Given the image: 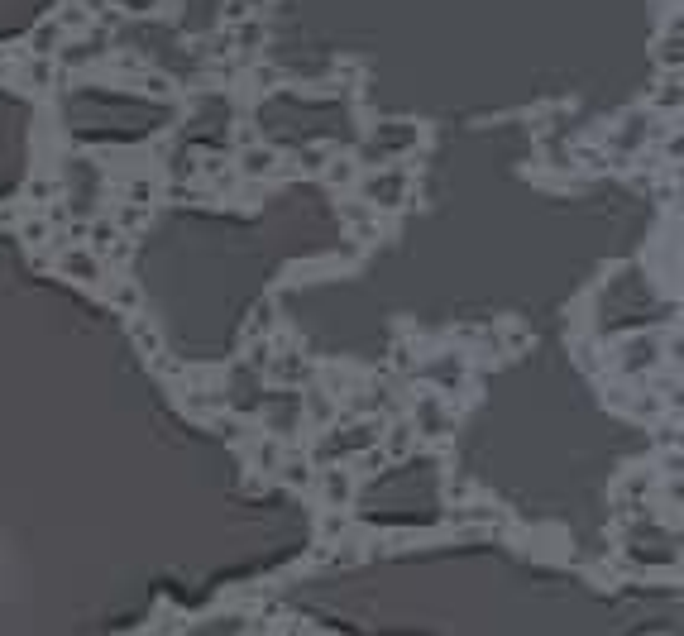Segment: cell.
I'll use <instances>...</instances> for the list:
<instances>
[{
  "instance_id": "cell-10",
  "label": "cell",
  "mask_w": 684,
  "mask_h": 636,
  "mask_svg": "<svg viewBox=\"0 0 684 636\" xmlns=\"http://www.w3.org/2000/svg\"><path fill=\"white\" fill-rule=\"evenodd\" d=\"M350 177H354L350 163H335V168H331V182H350Z\"/></svg>"
},
{
  "instance_id": "cell-6",
  "label": "cell",
  "mask_w": 684,
  "mask_h": 636,
  "mask_svg": "<svg viewBox=\"0 0 684 636\" xmlns=\"http://www.w3.org/2000/svg\"><path fill=\"white\" fill-rule=\"evenodd\" d=\"M417 426H421V436H436V431H445V426H450L436 397H421V402H417Z\"/></svg>"
},
{
  "instance_id": "cell-7",
  "label": "cell",
  "mask_w": 684,
  "mask_h": 636,
  "mask_svg": "<svg viewBox=\"0 0 684 636\" xmlns=\"http://www.w3.org/2000/svg\"><path fill=\"white\" fill-rule=\"evenodd\" d=\"M53 24H58L63 34H82V29L91 24V15H87V5H82V0H67V5H63V15H58Z\"/></svg>"
},
{
  "instance_id": "cell-3",
  "label": "cell",
  "mask_w": 684,
  "mask_h": 636,
  "mask_svg": "<svg viewBox=\"0 0 684 636\" xmlns=\"http://www.w3.org/2000/svg\"><path fill=\"white\" fill-rule=\"evenodd\" d=\"M63 39H67V34L53 20L34 24V34H29V53H34V58H53V53L63 48Z\"/></svg>"
},
{
  "instance_id": "cell-2",
  "label": "cell",
  "mask_w": 684,
  "mask_h": 636,
  "mask_svg": "<svg viewBox=\"0 0 684 636\" xmlns=\"http://www.w3.org/2000/svg\"><path fill=\"white\" fill-rule=\"evenodd\" d=\"M364 192H369L374 206H398V201L407 197V173H402V168H383V173H374L364 182Z\"/></svg>"
},
{
  "instance_id": "cell-4",
  "label": "cell",
  "mask_w": 684,
  "mask_h": 636,
  "mask_svg": "<svg viewBox=\"0 0 684 636\" xmlns=\"http://www.w3.org/2000/svg\"><path fill=\"white\" fill-rule=\"evenodd\" d=\"M63 273L82 278V283H96V278H101V264L91 259V249H67V254H63Z\"/></svg>"
},
{
  "instance_id": "cell-1",
  "label": "cell",
  "mask_w": 684,
  "mask_h": 636,
  "mask_svg": "<svg viewBox=\"0 0 684 636\" xmlns=\"http://www.w3.org/2000/svg\"><path fill=\"white\" fill-rule=\"evenodd\" d=\"M417 144H421V130L412 125V120H388V125H378L374 130V149L383 158L407 154V149H417Z\"/></svg>"
},
{
  "instance_id": "cell-5",
  "label": "cell",
  "mask_w": 684,
  "mask_h": 636,
  "mask_svg": "<svg viewBox=\"0 0 684 636\" xmlns=\"http://www.w3.org/2000/svg\"><path fill=\"white\" fill-rule=\"evenodd\" d=\"M273 168H278V154H273V149H244L240 154V173L244 177H268Z\"/></svg>"
},
{
  "instance_id": "cell-9",
  "label": "cell",
  "mask_w": 684,
  "mask_h": 636,
  "mask_svg": "<svg viewBox=\"0 0 684 636\" xmlns=\"http://www.w3.org/2000/svg\"><path fill=\"white\" fill-rule=\"evenodd\" d=\"M115 5H125L134 15H139V10H158V0H115Z\"/></svg>"
},
{
  "instance_id": "cell-8",
  "label": "cell",
  "mask_w": 684,
  "mask_h": 636,
  "mask_svg": "<svg viewBox=\"0 0 684 636\" xmlns=\"http://www.w3.org/2000/svg\"><path fill=\"white\" fill-rule=\"evenodd\" d=\"M302 359H297V354H283V359H278V378H302Z\"/></svg>"
}]
</instances>
